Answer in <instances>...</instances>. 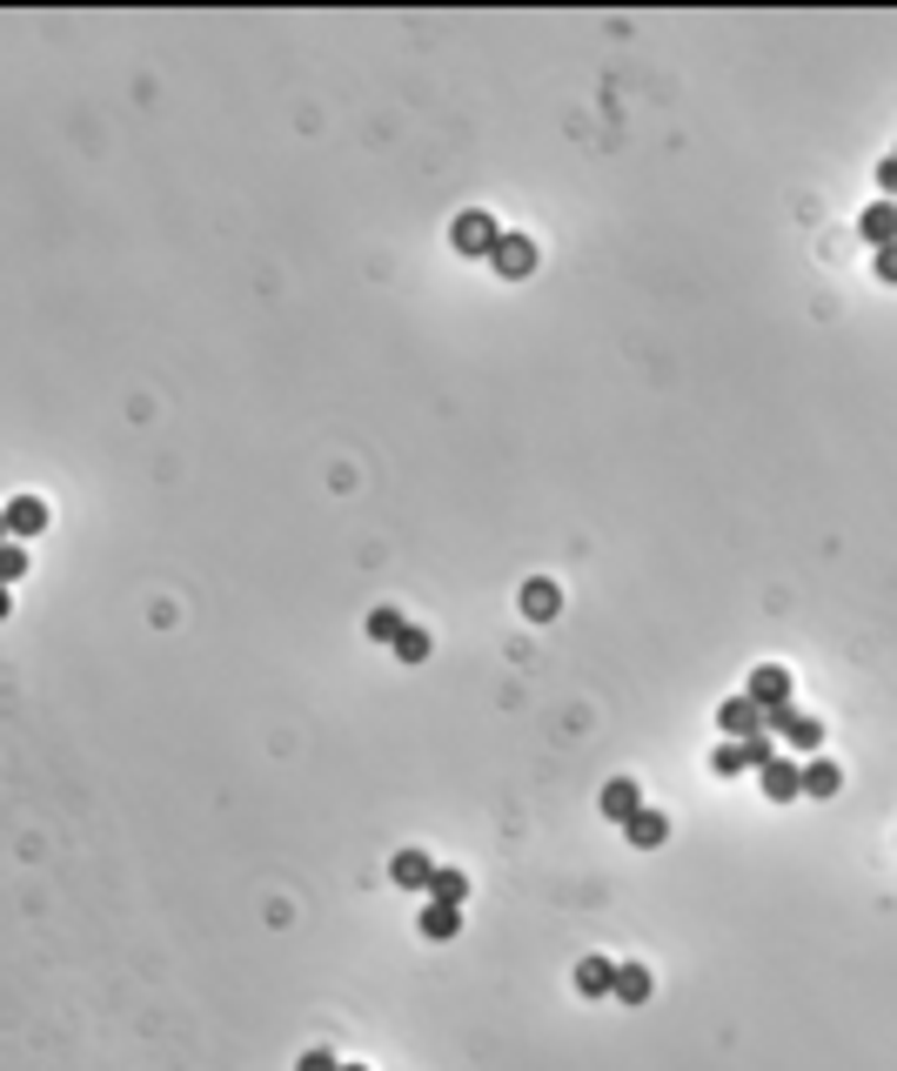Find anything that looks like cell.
I'll return each instance as SVG.
<instances>
[{
    "mask_svg": "<svg viewBox=\"0 0 897 1071\" xmlns=\"http://www.w3.org/2000/svg\"><path fill=\"white\" fill-rule=\"evenodd\" d=\"M449 241H456V255L489 262V249L503 241V221L489 215V208H462V215H456V228H449Z\"/></svg>",
    "mask_w": 897,
    "mask_h": 1071,
    "instance_id": "obj_1",
    "label": "cell"
},
{
    "mask_svg": "<svg viewBox=\"0 0 897 1071\" xmlns=\"http://www.w3.org/2000/svg\"><path fill=\"white\" fill-rule=\"evenodd\" d=\"M536 262H543V249H536L529 234H516V228H503V241L489 249V269H496L503 282H529V275H536Z\"/></svg>",
    "mask_w": 897,
    "mask_h": 1071,
    "instance_id": "obj_2",
    "label": "cell"
},
{
    "mask_svg": "<svg viewBox=\"0 0 897 1071\" xmlns=\"http://www.w3.org/2000/svg\"><path fill=\"white\" fill-rule=\"evenodd\" d=\"M0 516H8V543H34L47 529V503L34 496V489H21V496L0 503Z\"/></svg>",
    "mask_w": 897,
    "mask_h": 1071,
    "instance_id": "obj_3",
    "label": "cell"
},
{
    "mask_svg": "<svg viewBox=\"0 0 897 1071\" xmlns=\"http://www.w3.org/2000/svg\"><path fill=\"white\" fill-rule=\"evenodd\" d=\"M744 697H751L757 710L790 703V670H784V664H757V670H751V684H744Z\"/></svg>",
    "mask_w": 897,
    "mask_h": 1071,
    "instance_id": "obj_4",
    "label": "cell"
},
{
    "mask_svg": "<svg viewBox=\"0 0 897 1071\" xmlns=\"http://www.w3.org/2000/svg\"><path fill=\"white\" fill-rule=\"evenodd\" d=\"M716 730L730 736V744H744V736H757V730H764V710H757L751 697H723V710H716Z\"/></svg>",
    "mask_w": 897,
    "mask_h": 1071,
    "instance_id": "obj_5",
    "label": "cell"
},
{
    "mask_svg": "<svg viewBox=\"0 0 897 1071\" xmlns=\"http://www.w3.org/2000/svg\"><path fill=\"white\" fill-rule=\"evenodd\" d=\"M389 877H395V890H429V877H436V857L409 844V851H395V857H389Z\"/></svg>",
    "mask_w": 897,
    "mask_h": 1071,
    "instance_id": "obj_6",
    "label": "cell"
},
{
    "mask_svg": "<svg viewBox=\"0 0 897 1071\" xmlns=\"http://www.w3.org/2000/svg\"><path fill=\"white\" fill-rule=\"evenodd\" d=\"M757 777H764V797H770V804H797V797H803V764H797V757H777V764H764Z\"/></svg>",
    "mask_w": 897,
    "mask_h": 1071,
    "instance_id": "obj_7",
    "label": "cell"
},
{
    "mask_svg": "<svg viewBox=\"0 0 897 1071\" xmlns=\"http://www.w3.org/2000/svg\"><path fill=\"white\" fill-rule=\"evenodd\" d=\"M623 838H630V851H664V838H670V817L643 804V810L623 823Z\"/></svg>",
    "mask_w": 897,
    "mask_h": 1071,
    "instance_id": "obj_8",
    "label": "cell"
},
{
    "mask_svg": "<svg viewBox=\"0 0 897 1071\" xmlns=\"http://www.w3.org/2000/svg\"><path fill=\"white\" fill-rule=\"evenodd\" d=\"M597 804H603V817H610V823H630V817L643 810V784H636V777H610Z\"/></svg>",
    "mask_w": 897,
    "mask_h": 1071,
    "instance_id": "obj_9",
    "label": "cell"
},
{
    "mask_svg": "<svg viewBox=\"0 0 897 1071\" xmlns=\"http://www.w3.org/2000/svg\"><path fill=\"white\" fill-rule=\"evenodd\" d=\"M556 610H562V583H556V576H529V583H523V616L549 623Z\"/></svg>",
    "mask_w": 897,
    "mask_h": 1071,
    "instance_id": "obj_10",
    "label": "cell"
},
{
    "mask_svg": "<svg viewBox=\"0 0 897 1071\" xmlns=\"http://www.w3.org/2000/svg\"><path fill=\"white\" fill-rule=\"evenodd\" d=\"M857 234L871 241V255L890 249V241H897V201H871V208L857 215Z\"/></svg>",
    "mask_w": 897,
    "mask_h": 1071,
    "instance_id": "obj_11",
    "label": "cell"
},
{
    "mask_svg": "<svg viewBox=\"0 0 897 1071\" xmlns=\"http://www.w3.org/2000/svg\"><path fill=\"white\" fill-rule=\"evenodd\" d=\"M649 992H657L649 964H616V984H610V998H616V1005H649Z\"/></svg>",
    "mask_w": 897,
    "mask_h": 1071,
    "instance_id": "obj_12",
    "label": "cell"
},
{
    "mask_svg": "<svg viewBox=\"0 0 897 1071\" xmlns=\"http://www.w3.org/2000/svg\"><path fill=\"white\" fill-rule=\"evenodd\" d=\"M610 984H616V964H610L603 951L577 958V992H583V998H610Z\"/></svg>",
    "mask_w": 897,
    "mask_h": 1071,
    "instance_id": "obj_13",
    "label": "cell"
},
{
    "mask_svg": "<svg viewBox=\"0 0 897 1071\" xmlns=\"http://www.w3.org/2000/svg\"><path fill=\"white\" fill-rule=\"evenodd\" d=\"M838 790H844V771H838L831 757H803V797L824 804V797H838Z\"/></svg>",
    "mask_w": 897,
    "mask_h": 1071,
    "instance_id": "obj_14",
    "label": "cell"
},
{
    "mask_svg": "<svg viewBox=\"0 0 897 1071\" xmlns=\"http://www.w3.org/2000/svg\"><path fill=\"white\" fill-rule=\"evenodd\" d=\"M416 925H423V938H436V944H442V938H456V931H462V904H436V897H429Z\"/></svg>",
    "mask_w": 897,
    "mask_h": 1071,
    "instance_id": "obj_15",
    "label": "cell"
},
{
    "mask_svg": "<svg viewBox=\"0 0 897 1071\" xmlns=\"http://www.w3.org/2000/svg\"><path fill=\"white\" fill-rule=\"evenodd\" d=\"M777 736H784V744H790L797 757H810V751H824V723H818V717H803V710H797V717H790V723H784Z\"/></svg>",
    "mask_w": 897,
    "mask_h": 1071,
    "instance_id": "obj_16",
    "label": "cell"
},
{
    "mask_svg": "<svg viewBox=\"0 0 897 1071\" xmlns=\"http://www.w3.org/2000/svg\"><path fill=\"white\" fill-rule=\"evenodd\" d=\"M429 649H436V643H429L423 623H402V630H395V656H402V664H429Z\"/></svg>",
    "mask_w": 897,
    "mask_h": 1071,
    "instance_id": "obj_17",
    "label": "cell"
},
{
    "mask_svg": "<svg viewBox=\"0 0 897 1071\" xmlns=\"http://www.w3.org/2000/svg\"><path fill=\"white\" fill-rule=\"evenodd\" d=\"M402 623H409V616H402V610H395V603H375V610H369V623H362V630H369V643H395V630H402Z\"/></svg>",
    "mask_w": 897,
    "mask_h": 1071,
    "instance_id": "obj_18",
    "label": "cell"
},
{
    "mask_svg": "<svg viewBox=\"0 0 897 1071\" xmlns=\"http://www.w3.org/2000/svg\"><path fill=\"white\" fill-rule=\"evenodd\" d=\"M429 897H436V904H462V897H469V877H462V871H449V864H436Z\"/></svg>",
    "mask_w": 897,
    "mask_h": 1071,
    "instance_id": "obj_19",
    "label": "cell"
},
{
    "mask_svg": "<svg viewBox=\"0 0 897 1071\" xmlns=\"http://www.w3.org/2000/svg\"><path fill=\"white\" fill-rule=\"evenodd\" d=\"M710 771L716 777H744L751 764H744V744H730V736H716V751H710Z\"/></svg>",
    "mask_w": 897,
    "mask_h": 1071,
    "instance_id": "obj_20",
    "label": "cell"
},
{
    "mask_svg": "<svg viewBox=\"0 0 897 1071\" xmlns=\"http://www.w3.org/2000/svg\"><path fill=\"white\" fill-rule=\"evenodd\" d=\"M28 562H34V556H28V543H0V583L14 590L21 576H28Z\"/></svg>",
    "mask_w": 897,
    "mask_h": 1071,
    "instance_id": "obj_21",
    "label": "cell"
},
{
    "mask_svg": "<svg viewBox=\"0 0 897 1071\" xmlns=\"http://www.w3.org/2000/svg\"><path fill=\"white\" fill-rule=\"evenodd\" d=\"M744 764H751V771H764V764H777V736H770V730H757V736H744Z\"/></svg>",
    "mask_w": 897,
    "mask_h": 1071,
    "instance_id": "obj_22",
    "label": "cell"
},
{
    "mask_svg": "<svg viewBox=\"0 0 897 1071\" xmlns=\"http://www.w3.org/2000/svg\"><path fill=\"white\" fill-rule=\"evenodd\" d=\"M877 201H897V154L877 161Z\"/></svg>",
    "mask_w": 897,
    "mask_h": 1071,
    "instance_id": "obj_23",
    "label": "cell"
},
{
    "mask_svg": "<svg viewBox=\"0 0 897 1071\" xmlns=\"http://www.w3.org/2000/svg\"><path fill=\"white\" fill-rule=\"evenodd\" d=\"M295 1071H342V1058L315 1045V1051H302V1058H295Z\"/></svg>",
    "mask_w": 897,
    "mask_h": 1071,
    "instance_id": "obj_24",
    "label": "cell"
},
{
    "mask_svg": "<svg viewBox=\"0 0 897 1071\" xmlns=\"http://www.w3.org/2000/svg\"><path fill=\"white\" fill-rule=\"evenodd\" d=\"M877 282L897 288V241H890V249H877Z\"/></svg>",
    "mask_w": 897,
    "mask_h": 1071,
    "instance_id": "obj_25",
    "label": "cell"
},
{
    "mask_svg": "<svg viewBox=\"0 0 897 1071\" xmlns=\"http://www.w3.org/2000/svg\"><path fill=\"white\" fill-rule=\"evenodd\" d=\"M8 610H14V590H8V583H0V623H8Z\"/></svg>",
    "mask_w": 897,
    "mask_h": 1071,
    "instance_id": "obj_26",
    "label": "cell"
},
{
    "mask_svg": "<svg viewBox=\"0 0 897 1071\" xmlns=\"http://www.w3.org/2000/svg\"><path fill=\"white\" fill-rule=\"evenodd\" d=\"M0 543H8V516H0Z\"/></svg>",
    "mask_w": 897,
    "mask_h": 1071,
    "instance_id": "obj_27",
    "label": "cell"
},
{
    "mask_svg": "<svg viewBox=\"0 0 897 1071\" xmlns=\"http://www.w3.org/2000/svg\"><path fill=\"white\" fill-rule=\"evenodd\" d=\"M342 1071H369V1064H342Z\"/></svg>",
    "mask_w": 897,
    "mask_h": 1071,
    "instance_id": "obj_28",
    "label": "cell"
},
{
    "mask_svg": "<svg viewBox=\"0 0 897 1071\" xmlns=\"http://www.w3.org/2000/svg\"><path fill=\"white\" fill-rule=\"evenodd\" d=\"M890 154H897V147H890Z\"/></svg>",
    "mask_w": 897,
    "mask_h": 1071,
    "instance_id": "obj_29",
    "label": "cell"
}]
</instances>
